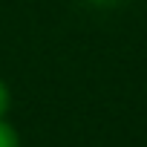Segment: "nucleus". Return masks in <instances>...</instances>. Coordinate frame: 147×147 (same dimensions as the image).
<instances>
[{"label": "nucleus", "mask_w": 147, "mask_h": 147, "mask_svg": "<svg viewBox=\"0 0 147 147\" xmlns=\"http://www.w3.org/2000/svg\"><path fill=\"white\" fill-rule=\"evenodd\" d=\"M6 110H9V90H6L3 81H0V118L6 115Z\"/></svg>", "instance_id": "f03ea898"}, {"label": "nucleus", "mask_w": 147, "mask_h": 147, "mask_svg": "<svg viewBox=\"0 0 147 147\" xmlns=\"http://www.w3.org/2000/svg\"><path fill=\"white\" fill-rule=\"evenodd\" d=\"M0 147H18V136L3 118H0Z\"/></svg>", "instance_id": "f257e3e1"}, {"label": "nucleus", "mask_w": 147, "mask_h": 147, "mask_svg": "<svg viewBox=\"0 0 147 147\" xmlns=\"http://www.w3.org/2000/svg\"><path fill=\"white\" fill-rule=\"evenodd\" d=\"M92 3H115V0H92Z\"/></svg>", "instance_id": "7ed1b4c3"}]
</instances>
